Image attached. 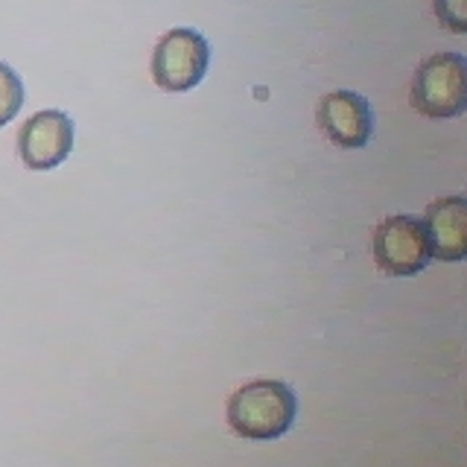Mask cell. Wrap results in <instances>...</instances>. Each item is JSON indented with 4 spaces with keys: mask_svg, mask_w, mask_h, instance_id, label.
I'll use <instances>...</instances> for the list:
<instances>
[{
    "mask_svg": "<svg viewBox=\"0 0 467 467\" xmlns=\"http://www.w3.org/2000/svg\"><path fill=\"white\" fill-rule=\"evenodd\" d=\"M298 412L296 391L281 379H252L228 400L231 430L248 441H275L289 432Z\"/></svg>",
    "mask_w": 467,
    "mask_h": 467,
    "instance_id": "obj_1",
    "label": "cell"
},
{
    "mask_svg": "<svg viewBox=\"0 0 467 467\" xmlns=\"http://www.w3.org/2000/svg\"><path fill=\"white\" fill-rule=\"evenodd\" d=\"M467 58L462 53H435L420 62L412 79L409 102L412 109L432 120H450L467 109V85H464Z\"/></svg>",
    "mask_w": 467,
    "mask_h": 467,
    "instance_id": "obj_2",
    "label": "cell"
},
{
    "mask_svg": "<svg viewBox=\"0 0 467 467\" xmlns=\"http://www.w3.org/2000/svg\"><path fill=\"white\" fill-rule=\"evenodd\" d=\"M211 65V44L190 26H175L158 38L152 50V79L161 91L184 94L196 88Z\"/></svg>",
    "mask_w": 467,
    "mask_h": 467,
    "instance_id": "obj_3",
    "label": "cell"
},
{
    "mask_svg": "<svg viewBox=\"0 0 467 467\" xmlns=\"http://www.w3.org/2000/svg\"><path fill=\"white\" fill-rule=\"evenodd\" d=\"M371 248L377 266L391 277H412L432 260L427 228L418 216L409 213L383 219L374 228Z\"/></svg>",
    "mask_w": 467,
    "mask_h": 467,
    "instance_id": "obj_4",
    "label": "cell"
},
{
    "mask_svg": "<svg viewBox=\"0 0 467 467\" xmlns=\"http://www.w3.org/2000/svg\"><path fill=\"white\" fill-rule=\"evenodd\" d=\"M316 123L339 150H362L374 135L371 102L357 91H330L318 99Z\"/></svg>",
    "mask_w": 467,
    "mask_h": 467,
    "instance_id": "obj_5",
    "label": "cell"
},
{
    "mask_svg": "<svg viewBox=\"0 0 467 467\" xmlns=\"http://www.w3.org/2000/svg\"><path fill=\"white\" fill-rule=\"evenodd\" d=\"M73 150V120L58 109L36 111L18 131V155L29 170H56Z\"/></svg>",
    "mask_w": 467,
    "mask_h": 467,
    "instance_id": "obj_6",
    "label": "cell"
},
{
    "mask_svg": "<svg viewBox=\"0 0 467 467\" xmlns=\"http://www.w3.org/2000/svg\"><path fill=\"white\" fill-rule=\"evenodd\" d=\"M420 223L427 228L432 257L450 260V263L464 260L467 254V199L464 196L435 199Z\"/></svg>",
    "mask_w": 467,
    "mask_h": 467,
    "instance_id": "obj_7",
    "label": "cell"
},
{
    "mask_svg": "<svg viewBox=\"0 0 467 467\" xmlns=\"http://www.w3.org/2000/svg\"><path fill=\"white\" fill-rule=\"evenodd\" d=\"M24 106V82L9 65L0 62V126H6Z\"/></svg>",
    "mask_w": 467,
    "mask_h": 467,
    "instance_id": "obj_8",
    "label": "cell"
},
{
    "mask_svg": "<svg viewBox=\"0 0 467 467\" xmlns=\"http://www.w3.org/2000/svg\"><path fill=\"white\" fill-rule=\"evenodd\" d=\"M438 21H441L452 33H467V15H464V0H432Z\"/></svg>",
    "mask_w": 467,
    "mask_h": 467,
    "instance_id": "obj_9",
    "label": "cell"
}]
</instances>
